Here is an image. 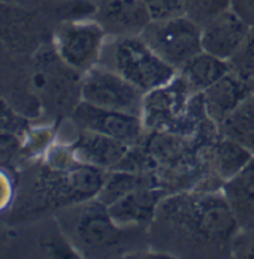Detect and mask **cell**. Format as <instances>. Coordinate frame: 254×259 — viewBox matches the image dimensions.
<instances>
[{"mask_svg":"<svg viewBox=\"0 0 254 259\" xmlns=\"http://www.w3.org/2000/svg\"><path fill=\"white\" fill-rule=\"evenodd\" d=\"M162 237L169 235L175 243L207 250H229L239 222L223 193L216 190H184L169 193L159 205L151 223Z\"/></svg>","mask_w":254,"mask_h":259,"instance_id":"obj_1","label":"cell"},{"mask_svg":"<svg viewBox=\"0 0 254 259\" xmlns=\"http://www.w3.org/2000/svg\"><path fill=\"white\" fill-rule=\"evenodd\" d=\"M56 218L79 258L114 255L126 243L130 231L115 222L108 205L97 198L60 208Z\"/></svg>","mask_w":254,"mask_h":259,"instance_id":"obj_2","label":"cell"},{"mask_svg":"<svg viewBox=\"0 0 254 259\" xmlns=\"http://www.w3.org/2000/svg\"><path fill=\"white\" fill-rule=\"evenodd\" d=\"M141 118L146 131L191 138L210 117L202 93H194L181 75L144 95Z\"/></svg>","mask_w":254,"mask_h":259,"instance_id":"obj_3","label":"cell"},{"mask_svg":"<svg viewBox=\"0 0 254 259\" xmlns=\"http://www.w3.org/2000/svg\"><path fill=\"white\" fill-rule=\"evenodd\" d=\"M99 63L126 78L142 93L169 82L178 74L149 48L141 35L107 37Z\"/></svg>","mask_w":254,"mask_h":259,"instance_id":"obj_4","label":"cell"},{"mask_svg":"<svg viewBox=\"0 0 254 259\" xmlns=\"http://www.w3.org/2000/svg\"><path fill=\"white\" fill-rule=\"evenodd\" d=\"M108 171L78 162L68 169H53L40 163L36 192L45 208L60 210L97 198Z\"/></svg>","mask_w":254,"mask_h":259,"instance_id":"obj_5","label":"cell"},{"mask_svg":"<svg viewBox=\"0 0 254 259\" xmlns=\"http://www.w3.org/2000/svg\"><path fill=\"white\" fill-rule=\"evenodd\" d=\"M141 37L160 59L177 71L204 50L202 27L187 15L149 21Z\"/></svg>","mask_w":254,"mask_h":259,"instance_id":"obj_6","label":"cell"},{"mask_svg":"<svg viewBox=\"0 0 254 259\" xmlns=\"http://www.w3.org/2000/svg\"><path fill=\"white\" fill-rule=\"evenodd\" d=\"M144 95L115 71L97 63L81 75L79 101L94 107L141 115Z\"/></svg>","mask_w":254,"mask_h":259,"instance_id":"obj_7","label":"cell"},{"mask_svg":"<svg viewBox=\"0 0 254 259\" xmlns=\"http://www.w3.org/2000/svg\"><path fill=\"white\" fill-rule=\"evenodd\" d=\"M107 37L97 20L66 21L54 35V51L65 65L82 75L99 63Z\"/></svg>","mask_w":254,"mask_h":259,"instance_id":"obj_8","label":"cell"},{"mask_svg":"<svg viewBox=\"0 0 254 259\" xmlns=\"http://www.w3.org/2000/svg\"><path fill=\"white\" fill-rule=\"evenodd\" d=\"M72 121L79 131L97 132L127 146L142 143L146 134L141 115L107 110L79 101L72 111Z\"/></svg>","mask_w":254,"mask_h":259,"instance_id":"obj_9","label":"cell"},{"mask_svg":"<svg viewBox=\"0 0 254 259\" xmlns=\"http://www.w3.org/2000/svg\"><path fill=\"white\" fill-rule=\"evenodd\" d=\"M169 193L159 186L139 187L108 205L112 219L123 228H145L154 222L160 202Z\"/></svg>","mask_w":254,"mask_h":259,"instance_id":"obj_10","label":"cell"},{"mask_svg":"<svg viewBox=\"0 0 254 259\" xmlns=\"http://www.w3.org/2000/svg\"><path fill=\"white\" fill-rule=\"evenodd\" d=\"M250 29L251 26L230 8L202 26V48L220 59L230 60Z\"/></svg>","mask_w":254,"mask_h":259,"instance_id":"obj_11","label":"cell"},{"mask_svg":"<svg viewBox=\"0 0 254 259\" xmlns=\"http://www.w3.org/2000/svg\"><path fill=\"white\" fill-rule=\"evenodd\" d=\"M199 154L205 162L208 172L221 180L223 185L244 169L254 157L250 148L223 134L218 135L214 143L199 147Z\"/></svg>","mask_w":254,"mask_h":259,"instance_id":"obj_12","label":"cell"},{"mask_svg":"<svg viewBox=\"0 0 254 259\" xmlns=\"http://www.w3.org/2000/svg\"><path fill=\"white\" fill-rule=\"evenodd\" d=\"M96 20L111 36L141 35L151 21L141 0H102Z\"/></svg>","mask_w":254,"mask_h":259,"instance_id":"obj_13","label":"cell"},{"mask_svg":"<svg viewBox=\"0 0 254 259\" xmlns=\"http://www.w3.org/2000/svg\"><path fill=\"white\" fill-rule=\"evenodd\" d=\"M71 144L78 162L104 171L115 169L132 147L111 137L90 131H79V135Z\"/></svg>","mask_w":254,"mask_h":259,"instance_id":"obj_14","label":"cell"},{"mask_svg":"<svg viewBox=\"0 0 254 259\" xmlns=\"http://www.w3.org/2000/svg\"><path fill=\"white\" fill-rule=\"evenodd\" d=\"M253 90L251 82L230 71L202 93L208 117L220 126Z\"/></svg>","mask_w":254,"mask_h":259,"instance_id":"obj_15","label":"cell"},{"mask_svg":"<svg viewBox=\"0 0 254 259\" xmlns=\"http://www.w3.org/2000/svg\"><path fill=\"white\" fill-rule=\"evenodd\" d=\"M223 193L227 198L241 229L254 226V157L244 169L223 185Z\"/></svg>","mask_w":254,"mask_h":259,"instance_id":"obj_16","label":"cell"},{"mask_svg":"<svg viewBox=\"0 0 254 259\" xmlns=\"http://www.w3.org/2000/svg\"><path fill=\"white\" fill-rule=\"evenodd\" d=\"M230 71L229 60L220 59L202 50L182 66L178 74L187 81L188 87L194 93H204Z\"/></svg>","mask_w":254,"mask_h":259,"instance_id":"obj_17","label":"cell"},{"mask_svg":"<svg viewBox=\"0 0 254 259\" xmlns=\"http://www.w3.org/2000/svg\"><path fill=\"white\" fill-rule=\"evenodd\" d=\"M146 186H157L153 174L149 172H133L123 169H112L107 172L105 183L97 195V199L105 205H111L124 195Z\"/></svg>","mask_w":254,"mask_h":259,"instance_id":"obj_18","label":"cell"},{"mask_svg":"<svg viewBox=\"0 0 254 259\" xmlns=\"http://www.w3.org/2000/svg\"><path fill=\"white\" fill-rule=\"evenodd\" d=\"M218 127L220 134L236 140L254 153V90Z\"/></svg>","mask_w":254,"mask_h":259,"instance_id":"obj_19","label":"cell"},{"mask_svg":"<svg viewBox=\"0 0 254 259\" xmlns=\"http://www.w3.org/2000/svg\"><path fill=\"white\" fill-rule=\"evenodd\" d=\"M56 143V129L51 124H32L20 138V153L30 159L40 160L46 150Z\"/></svg>","mask_w":254,"mask_h":259,"instance_id":"obj_20","label":"cell"},{"mask_svg":"<svg viewBox=\"0 0 254 259\" xmlns=\"http://www.w3.org/2000/svg\"><path fill=\"white\" fill-rule=\"evenodd\" d=\"M185 15L196 21L200 27L217 17L218 14L232 8L233 0H182Z\"/></svg>","mask_w":254,"mask_h":259,"instance_id":"obj_21","label":"cell"},{"mask_svg":"<svg viewBox=\"0 0 254 259\" xmlns=\"http://www.w3.org/2000/svg\"><path fill=\"white\" fill-rule=\"evenodd\" d=\"M232 72L241 76L242 79L253 82L254 81V26L242 40L241 47L229 60Z\"/></svg>","mask_w":254,"mask_h":259,"instance_id":"obj_22","label":"cell"},{"mask_svg":"<svg viewBox=\"0 0 254 259\" xmlns=\"http://www.w3.org/2000/svg\"><path fill=\"white\" fill-rule=\"evenodd\" d=\"M29 126L30 121L24 115L15 111L5 99L0 98V135H9L20 140Z\"/></svg>","mask_w":254,"mask_h":259,"instance_id":"obj_23","label":"cell"},{"mask_svg":"<svg viewBox=\"0 0 254 259\" xmlns=\"http://www.w3.org/2000/svg\"><path fill=\"white\" fill-rule=\"evenodd\" d=\"M151 21L169 20L185 15L182 0H141Z\"/></svg>","mask_w":254,"mask_h":259,"instance_id":"obj_24","label":"cell"},{"mask_svg":"<svg viewBox=\"0 0 254 259\" xmlns=\"http://www.w3.org/2000/svg\"><path fill=\"white\" fill-rule=\"evenodd\" d=\"M232 256L254 258V226L241 229L232 241L230 247Z\"/></svg>","mask_w":254,"mask_h":259,"instance_id":"obj_25","label":"cell"},{"mask_svg":"<svg viewBox=\"0 0 254 259\" xmlns=\"http://www.w3.org/2000/svg\"><path fill=\"white\" fill-rule=\"evenodd\" d=\"M14 182L6 169L0 168V213L5 211L14 199Z\"/></svg>","mask_w":254,"mask_h":259,"instance_id":"obj_26","label":"cell"},{"mask_svg":"<svg viewBox=\"0 0 254 259\" xmlns=\"http://www.w3.org/2000/svg\"><path fill=\"white\" fill-rule=\"evenodd\" d=\"M232 9L238 12L250 26H254V0H233Z\"/></svg>","mask_w":254,"mask_h":259,"instance_id":"obj_27","label":"cell"},{"mask_svg":"<svg viewBox=\"0 0 254 259\" xmlns=\"http://www.w3.org/2000/svg\"><path fill=\"white\" fill-rule=\"evenodd\" d=\"M0 2L15 9H32L39 3V0H0Z\"/></svg>","mask_w":254,"mask_h":259,"instance_id":"obj_28","label":"cell"},{"mask_svg":"<svg viewBox=\"0 0 254 259\" xmlns=\"http://www.w3.org/2000/svg\"><path fill=\"white\" fill-rule=\"evenodd\" d=\"M12 11H15V8H11V6L0 2V32L5 30V27L8 26V21L11 18Z\"/></svg>","mask_w":254,"mask_h":259,"instance_id":"obj_29","label":"cell"},{"mask_svg":"<svg viewBox=\"0 0 254 259\" xmlns=\"http://www.w3.org/2000/svg\"><path fill=\"white\" fill-rule=\"evenodd\" d=\"M251 84H253V89H254V81H253V82H251Z\"/></svg>","mask_w":254,"mask_h":259,"instance_id":"obj_30","label":"cell"}]
</instances>
